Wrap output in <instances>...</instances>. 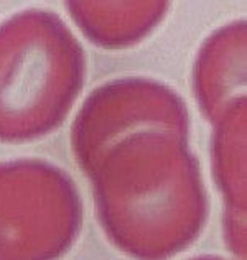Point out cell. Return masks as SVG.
Returning a JSON list of instances; mask_svg holds the SVG:
<instances>
[{"mask_svg":"<svg viewBox=\"0 0 247 260\" xmlns=\"http://www.w3.org/2000/svg\"><path fill=\"white\" fill-rule=\"evenodd\" d=\"M81 48L53 13L0 26V140H28L63 120L81 83Z\"/></svg>","mask_w":247,"mask_h":260,"instance_id":"obj_1","label":"cell"}]
</instances>
